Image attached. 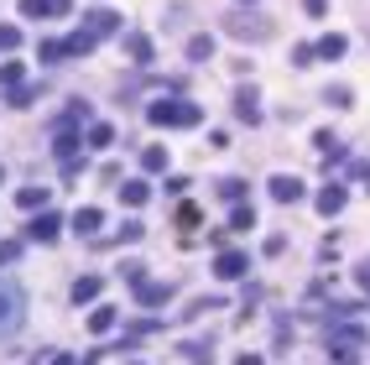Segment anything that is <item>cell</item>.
<instances>
[{
	"instance_id": "obj_1",
	"label": "cell",
	"mask_w": 370,
	"mask_h": 365,
	"mask_svg": "<svg viewBox=\"0 0 370 365\" xmlns=\"http://www.w3.org/2000/svg\"><path fill=\"white\" fill-rule=\"evenodd\" d=\"M21 313H26V297L16 282H0V334H11L16 324H21Z\"/></svg>"
},
{
	"instance_id": "obj_2",
	"label": "cell",
	"mask_w": 370,
	"mask_h": 365,
	"mask_svg": "<svg viewBox=\"0 0 370 365\" xmlns=\"http://www.w3.org/2000/svg\"><path fill=\"white\" fill-rule=\"evenodd\" d=\"M146 120H157V125H193L198 110L193 105H162V99H157V105L146 110Z\"/></svg>"
},
{
	"instance_id": "obj_3",
	"label": "cell",
	"mask_w": 370,
	"mask_h": 365,
	"mask_svg": "<svg viewBox=\"0 0 370 365\" xmlns=\"http://www.w3.org/2000/svg\"><path fill=\"white\" fill-rule=\"evenodd\" d=\"M225 26H230L240 42H245V37H250V42H261V37H266V21H261V16H240V11H230V16H225Z\"/></svg>"
},
{
	"instance_id": "obj_4",
	"label": "cell",
	"mask_w": 370,
	"mask_h": 365,
	"mask_svg": "<svg viewBox=\"0 0 370 365\" xmlns=\"http://www.w3.org/2000/svg\"><path fill=\"white\" fill-rule=\"evenodd\" d=\"M58 230H63V220H58V214H47V209H37V220H31V240H53Z\"/></svg>"
},
{
	"instance_id": "obj_5",
	"label": "cell",
	"mask_w": 370,
	"mask_h": 365,
	"mask_svg": "<svg viewBox=\"0 0 370 365\" xmlns=\"http://www.w3.org/2000/svg\"><path fill=\"white\" fill-rule=\"evenodd\" d=\"M272 198L277 204H292V198H302V182L297 178H272Z\"/></svg>"
},
{
	"instance_id": "obj_6",
	"label": "cell",
	"mask_w": 370,
	"mask_h": 365,
	"mask_svg": "<svg viewBox=\"0 0 370 365\" xmlns=\"http://www.w3.org/2000/svg\"><path fill=\"white\" fill-rule=\"evenodd\" d=\"M21 11L26 16H63V11H68V0H21Z\"/></svg>"
},
{
	"instance_id": "obj_7",
	"label": "cell",
	"mask_w": 370,
	"mask_h": 365,
	"mask_svg": "<svg viewBox=\"0 0 370 365\" xmlns=\"http://www.w3.org/2000/svg\"><path fill=\"white\" fill-rule=\"evenodd\" d=\"M99 225H105V214H99V209H78V214H73V230H78V235H94Z\"/></svg>"
},
{
	"instance_id": "obj_8",
	"label": "cell",
	"mask_w": 370,
	"mask_h": 365,
	"mask_svg": "<svg viewBox=\"0 0 370 365\" xmlns=\"http://www.w3.org/2000/svg\"><path fill=\"white\" fill-rule=\"evenodd\" d=\"M16 204H21L26 214H37V209H47V188H21V193H16Z\"/></svg>"
},
{
	"instance_id": "obj_9",
	"label": "cell",
	"mask_w": 370,
	"mask_h": 365,
	"mask_svg": "<svg viewBox=\"0 0 370 365\" xmlns=\"http://www.w3.org/2000/svg\"><path fill=\"white\" fill-rule=\"evenodd\" d=\"M214 272H220V277H240L245 272V256L240 251H225L220 261H214Z\"/></svg>"
},
{
	"instance_id": "obj_10",
	"label": "cell",
	"mask_w": 370,
	"mask_h": 365,
	"mask_svg": "<svg viewBox=\"0 0 370 365\" xmlns=\"http://www.w3.org/2000/svg\"><path fill=\"white\" fill-rule=\"evenodd\" d=\"M115 26H120V16H115V11H94V16H89V31H94V37H105V31H115Z\"/></svg>"
},
{
	"instance_id": "obj_11",
	"label": "cell",
	"mask_w": 370,
	"mask_h": 365,
	"mask_svg": "<svg viewBox=\"0 0 370 365\" xmlns=\"http://www.w3.org/2000/svg\"><path fill=\"white\" fill-rule=\"evenodd\" d=\"M99 297V277H78L73 282V303H94Z\"/></svg>"
},
{
	"instance_id": "obj_12",
	"label": "cell",
	"mask_w": 370,
	"mask_h": 365,
	"mask_svg": "<svg viewBox=\"0 0 370 365\" xmlns=\"http://www.w3.org/2000/svg\"><path fill=\"white\" fill-rule=\"evenodd\" d=\"M167 292H173L167 282H162V287H157V282H141V287H136V297H141L146 308H151V303H167Z\"/></svg>"
},
{
	"instance_id": "obj_13",
	"label": "cell",
	"mask_w": 370,
	"mask_h": 365,
	"mask_svg": "<svg viewBox=\"0 0 370 365\" xmlns=\"http://www.w3.org/2000/svg\"><path fill=\"white\" fill-rule=\"evenodd\" d=\"M318 209H324V214H339V209H344V188H324V193H318Z\"/></svg>"
},
{
	"instance_id": "obj_14",
	"label": "cell",
	"mask_w": 370,
	"mask_h": 365,
	"mask_svg": "<svg viewBox=\"0 0 370 365\" xmlns=\"http://www.w3.org/2000/svg\"><path fill=\"white\" fill-rule=\"evenodd\" d=\"M141 168H146V173H162V168H167V152H162V146H146V152H141Z\"/></svg>"
},
{
	"instance_id": "obj_15",
	"label": "cell",
	"mask_w": 370,
	"mask_h": 365,
	"mask_svg": "<svg viewBox=\"0 0 370 365\" xmlns=\"http://www.w3.org/2000/svg\"><path fill=\"white\" fill-rule=\"evenodd\" d=\"M120 198H125L130 209H141V204H146V182H125V188H120Z\"/></svg>"
},
{
	"instance_id": "obj_16",
	"label": "cell",
	"mask_w": 370,
	"mask_h": 365,
	"mask_svg": "<svg viewBox=\"0 0 370 365\" xmlns=\"http://www.w3.org/2000/svg\"><path fill=\"white\" fill-rule=\"evenodd\" d=\"M110 324H115V308H94V313H89V329H94V334H105Z\"/></svg>"
},
{
	"instance_id": "obj_17",
	"label": "cell",
	"mask_w": 370,
	"mask_h": 365,
	"mask_svg": "<svg viewBox=\"0 0 370 365\" xmlns=\"http://www.w3.org/2000/svg\"><path fill=\"white\" fill-rule=\"evenodd\" d=\"M11 47H21V31H16L11 21H0V53H11Z\"/></svg>"
},
{
	"instance_id": "obj_18",
	"label": "cell",
	"mask_w": 370,
	"mask_h": 365,
	"mask_svg": "<svg viewBox=\"0 0 370 365\" xmlns=\"http://www.w3.org/2000/svg\"><path fill=\"white\" fill-rule=\"evenodd\" d=\"M235 105H240V120H256V89H240Z\"/></svg>"
},
{
	"instance_id": "obj_19",
	"label": "cell",
	"mask_w": 370,
	"mask_h": 365,
	"mask_svg": "<svg viewBox=\"0 0 370 365\" xmlns=\"http://www.w3.org/2000/svg\"><path fill=\"white\" fill-rule=\"evenodd\" d=\"M318 53H324V58H344V37H324V42H318Z\"/></svg>"
},
{
	"instance_id": "obj_20",
	"label": "cell",
	"mask_w": 370,
	"mask_h": 365,
	"mask_svg": "<svg viewBox=\"0 0 370 365\" xmlns=\"http://www.w3.org/2000/svg\"><path fill=\"white\" fill-rule=\"evenodd\" d=\"M110 141H115L110 125H94V130H89V146H110Z\"/></svg>"
},
{
	"instance_id": "obj_21",
	"label": "cell",
	"mask_w": 370,
	"mask_h": 365,
	"mask_svg": "<svg viewBox=\"0 0 370 365\" xmlns=\"http://www.w3.org/2000/svg\"><path fill=\"white\" fill-rule=\"evenodd\" d=\"M21 73H26L21 63H6V68H0V84H21Z\"/></svg>"
},
{
	"instance_id": "obj_22",
	"label": "cell",
	"mask_w": 370,
	"mask_h": 365,
	"mask_svg": "<svg viewBox=\"0 0 370 365\" xmlns=\"http://www.w3.org/2000/svg\"><path fill=\"white\" fill-rule=\"evenodd\" d=\"M130 58H151V42L146 37H130Z\"/></svg>"
},
{
	"instance_id": "obj_23",
	"label": "cell",
	"mask_w": 370,
	"mask_h": 365,
	"mask_svg": "<svg viewBox=\"0 0 370 365\" xmlns=\"http://www.w3.org/2000/svg\"><path fill=\"white\" fill-rule=\"evenodd\" d=\"M302 6H308V16H324V11H329V0H302Z\"/></svg>"
},
{
	"instance_id": "obj_24",
	"label": "cell",
	"mask_w": 370,
	"mask_h": 365,
	"mask_svg": "<svg viewBox=\"0 0 370 365\" xmlns=\"http://www.w3.org/2000/svg\"><path fill=\"white\" fill-rule=\"evenodd\" d=\"M365 188H370V168H365Z\"/></svg>"
},
{
	"instance_id": "obj_25",
	"label": "cell",
	"mask_w": 370,
	"mask_h": 365,
	"mask_svg": "<svg viewBox=\"0 0 370 365\" xmlns=\"http://www.w3.org/2000/svg\"><path fill=\"white\" fill-rule=\"evenodd\" d=\"M0 178H6V173H0Z\"/></svg>"
}]
</instances>
